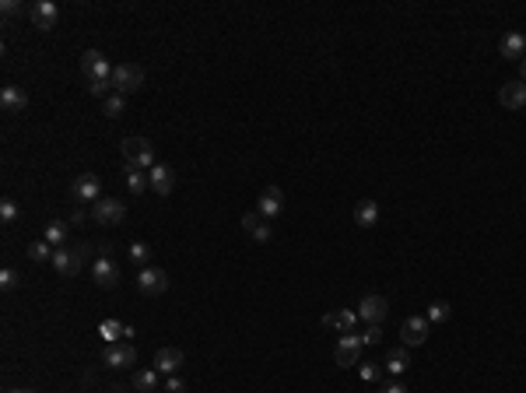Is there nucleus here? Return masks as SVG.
<instances>
[{
  "instance_id": "cd10ccee",
  "label": "nucleus",
  "mask_w": 526,
  "mask_h": 393,
  "mask_svg": "<svg viewBox=\"0 0 526 393\" xmlns=\"http://www.w3.org/2000/svg\"><path fill=\"white\" fill-rule=\"evenodd\" d=\"M123 109H126V98H123V95H116V91H113V95L102 102V113H106L109 120H120Z\"/></svg>"
},
{
  "instance_id": "20e7f679",
  "label": "nucleus",
  "mask_w": 526,
  "mask_h": 393,
  "mask_svg": "<svg viewBox=\"0 0 526 393\" xmlns=\"http://www.w3.org/2000/svg\"><path fill=\"white\" fill-rule=\"evenodd\" d=\"M84 253H88V246H60V250H53V260H49V263L56 267V274L74 277V274L81 270Z\"/></svg>"
},
{
  "instance_id": "a878e982",
  "label": "nucleus",
  "mask_w": 526,
  "mask_h": 393,
  "mask_svg": "<svg viewBox=\"0 0 526 393\" xmlns=\"http://www.w3.org/2000/svg\"><path fill=\"white\" fill-rule=\"evenodd\" d=\"M123 330H126V327H123L120 320H102V323H98V337H102L106 344H123Z\"/></svg>"
},
{
  "instance_id": "ddd939ff",
  "label": "nucleus",
  "mask_w": 526,
  "mask_h": 393,
  "mask_svg": "<svg viewBox=\"0 0 526 393\" xmlns=\"http://www.w3.org/2000/svg\"><path fill=\"white\" fill-rule=\"evenodd\" d=\"M386 312H390L386 295H365L362 302H358V320H365V323H383Z\"/></svg>"
},
{
  "instance_id": "9d476101",
  "label": "nucleus",
  "mask_w": 526,
  "mask_h": 393,
  "mask_svg": "<svg viewBox=\"0 0 526 393\" xmlns=\"http://www.w3.org/2000/svg\"><path fill=\"white\" fill-rule=\"evenodd\" d=\"M102 362L109 369H130V365H137V348L133 344H106Z\"/></svg>"
},
{
  "instance_id": "7ed1b4c3",
  "label": "nucleus",
  "mask_w": 526,
  "mask_h": 393,
  "mask_svg": "<svg viewBox=\"0 0 526 393\" xmlns=\"http://www.w3.org/2000/svg\"><path fill=\"white\" fill-rule=\"evenodd\" d=\"M81 71L84 78H88V85L91 81H113V63L106 60V53H98V49H84L81 53Z\"/></svg>"
},
{
  "instance_id": "7c9ffc66",
  "label": "nucleus",
  "mask_w": 526,
  "mask_h": 393,
  "mask_svg": "<svg viewBox=\"0 0 526 393\" xmlns=\"http://www.w3.org/2000/svg\"><path fill=\"white\" fill-rule=\"evenodd\" d=\"M130 260L141 263V267H148V260H151V246H148V243H130Z\"/></svg>"
},
{
  "instance_id": "2f4dec72",
  "label": "nucleus",
  "mask_w": 526,
  "mask_h": 393,
  "mask_svg": "<svg viewBox=\"0 0 526 393\" xmlns=\"http://www.w3.org/2000/svg\"><path fill=\"white\" fill-rule=\"evenodd\" d=\"M0 218L7 221V225H11V221H18V218H21V211H18V204H14L11 197H4V200H0Z\"/></svg>"
},
{
  "instance_id": "72a5a7b5",
  "label": "nucleus",
  "mask_w": 526,
  "mask_h": 393,
  "mask_svg": "<svg viewBox=\"0 0 526 393\" xmlns=\"http://www.w3.org/2000/svg\"><path fill=\"white\" fill-rule=\"evenodd\" d=\"M88 91H91L95 98H102V102H106V98L113 95V81H91V85H88Z\"/></svg>"
},
{
  "instance_id": "f257e3e1",
  "label": "nucleus",
  "mask_w": 526,
  "mask_h": 393,
  "mask_svg": "<svg viewBox=\"0 0 526 393\" xmlns=\"http://www.w3.org/2000/svg\"><path fill=\"white\" fill-rule=\"evenodd\" d=\"M120 151H123V158H126L130 169H148V173H151V169L158 165V162H155V148H151L148 137H123Z\"/></svg>"
},
{
  "instance_id": "4468645a",
  "label": "nucleus",
  "mask_w": 526,
  "mask_h": 393,
  "mask_svg": "<svg viewBox=\"0 0 526 393\" xmlns=\"http://www.w3.org/2000/svg\"><path fill=\"white\" fill-rule=\"evenodd\" d=\"M91 277H95L98 288H116L120 285V267L109 260V257H98L95 267H91Z\"/></svg>"
},
{
  "instance_id": "f3484780",
  "label": "nucleus",
  "mask_w": 526,
  "mask_h": 393,
  "mask_svg": "<svg viewBox=\"0 0 526 393\" xmlns=\"http://www.w3.org/2000/svg\"><path fill=\"white\" fill-rule=\"evenodd\" d=\"M498 102H502L505 109H523L526 106V85L523 81H505V85L498 88Z\"/></svg>"
},
{
  "instance_id": "6e6552de",
  "label": "nucleus",
  "mask_w": 526,
  "mask_h": 393,
  "mask_svg": "<svg viewBox=\"0 0 526 393\" xmlns=\"http://www.w3.org/2000/svg\"><path fill=\"white\" fill-rule=\"evenodd\" d=\"M137 288L144 292V295H162L165 288H168V274H165L162 267H141V274H137Z\"/></svg>"
},
{
  "instance_id": "bb28decb",
  "label": "nucleus",
  "mask_w": 526,
  "mask_h": 393,
  "mask_svg": "<svg viewBox=\"0 0 526 393\" xmlns=\"http://www.w3.org/2000/svg\"><path fill=\"white\" fill-rule=\"evenodd\" d=\"M126 190H130L133 197H141L144 190H151V179L144 175V169H130V165H126Z\"/></svg>"
},
{
  "instance_id": "a19ab883",
  "label": "nucleus",
  "mask_w": 526,
  "mask_h": 393,
  "mask_svg": "<svg viewBox=\"0 0 526 393\" xmlns=\"http://www.w3.org/2000/svg\"><path fill=\"white\" fill-rule=\"evenodd\" d=\"M520 81H523V85H526V56H523V60H520Z\"/></svg>"
},
{
  "instance_id": "393cba45",
  "label": "nucleus",
  "mask_w": 526,
  "mask_h": 393,
  "mask_svg": "<svg viewBox=\"0 0 526 393\" xmlns=\"http://www.w3.org/2000/svg\"><path fill=\"white\" fill-rule=\"evenodd\" d=\"M158 369H141V372H133V390L137 393H155L158 390Z\"/></svg>"
},
{
  "instance_id": "4c0bfd02",
  "label": "nucleus",
  "mask_w": 526,
  "mask_h": 393,
  "mask_svg": "<svg viewBox=\"0 0 526 393\" xmlns=\"http://www.w3.org/2000/svg\"><path fill=\"white\" fill-rule=\"evenodd\" d=\"M0 11H4V18H14V14H21V4L18 0H0Z\"/></svg>"
},
{
  "instance_id": "c9c22d12",
  "label": "nucleus",
  "mask_w": 526,
  "mask_h": 393,
  "mask_svg": "<svg viewBox=\"0 0 526 393\" xmlns=\"http://www.w3.org/2000/svg\"><path fill=\"white\" fill-rule=\"evenodd\" d=\"M379 376H383V365H375V362H365V365H362V379H365V383H375Z\"/></svg>"
},
{
  "instance_id": "b1692460",
  "label": "nucleus",
  "mask_w": 526,
  "mask_h": 393,
  "mask_svg": "<svg viewBox=\"0 0 526 393\" xmlns=\"http://www.w3.org/2000/svg\"><path fill=\"white\" fill-rule=\"evenodd\" d=\"M67 235H71V221H49L42 239H46L53 250H60V246H67Z\"/></svg>"
},
{
  "instance_id": "dca6fc26",
  "label": "nucleus",
  "mask_w": 526,
  "mask_h": 393,
  "mask_svg": "<svg viewBox=\"0 0 526 393\" xmlns=\"http://www.w3.org/2000/svg\"><path fill=\"white\" fill-rule=\"evenodd\" d=\"M148 179H151V190H155L158 197H168V193L176 190V173H172V165H165V162H158V165L148 173Z\"/></svg>"
},
{
  "instance_id": "473e14b6",
  "label": "nucleus",
  "mask_w": 526,
  "mask_h": 393,
  "mask_svg": "<svg viewBox=\"0 0 526 393\" xmlns=\"http://www.w3.org/2000/svg\"><path fill=\"white\" fill-rule=\"evenodd\" d=\"M18 285H21L18 270H14V267H4V270H0V288H4V292H11V288H18Z\"/></svg>"
},
{
  "instance_id": "1a4fd4ad",
  "label": "nucleus",
  "mask_w": 526,
  "mask_h": 393,
  "mask_svg": "<svg viewBox=\"0 0 526 393\" xmlns=\"http://www.w3.org/2000/svg\"><path fill=\"white\" fill-rule=\"evenodd\" d=\"M29 18H32L36 29L49 32V29H56V21H60V7H56L53 0H39V4L29 7Z\"/></svg>"
},
{
  "instance_id": "aec40b11",
  "label": "nucleus",
  "mask_w": 526,
  "mask_h": 393,
  "mask_svg": "<svg viewBox=\"0 0 526 393\" xmlns=\"http://www.w3.org/2000/svg\"><path fill=\"white\" fill-rule=\"evenodd\" d=\"M498 53H502L505 60H523L526 56V36L523 32H505L502 43H498Z\"/></svg>"
},
{
  "instance_id": "c85d7f7f",
  "label": "nucleus",
  "mask_w": 526,
  "mask_h": 393,
  "mask_svg": "<svg viewBox=\"0 0 526 393\" xmlns=\"http://www.w3.org/2000/svg\"><path fill=\"white\" fill-rule=\"evenodd\" d=\"M29 260H32V263H46V260H53V246H49L46 239H39V243H32V246H29Z\"/></svg>"
},
{
  "instance_id": "ea45409f",
  "label": "nucleus",
  "mask_w": 526,
  "mask_h": 393,
  "mask_svg": "<svg viewBox=\"0 0 526 393\" xmlns=\"http://www.w3.org/2000/svg\"><path fill=\"white\" fill-rule=\"evenodd\" d=\"M81 221H84V211H81V208H78V211L71 215V225H81Z\"/></svg>"
},
{
  "instance_id": "58836bf2",
  "label": "nucleus",
  "mask_w": 526,
  "mask_h": 393,
  "mask_svg": "<svg viewBox=\"0 0 526 393\" xmlns=\"http://www.w3.org/2000/svg\"><path fill=\"white\" fill-rule=\"evenodd\" d=\"M383 393H407V387H404V383H390Z\"/></svg>"
},
{
  "instance_id": "4be33fe9",
  "label": "nucleus",
  "mask_w": 526,
  "mask_h": 393,
  "mask_svg": "<svg viewBox=\"0 0 526 393\" xmlns=\"http://www.w3.org/2000/svg\"><path fill=\"white\" fill-rule=\"evenodd\" d=\"M355 221H358V228L379 225V200H372V197L358 200V204H355Z\"/></svg>"
},
{
  "instance_id": "f8f14e48",
  "label": "nucleus",
  "mask_w": 526,
  "mask_h": 393,
  "mask_svg": "<svg viewBox=\"0 0 526 393\" xmlns=\"http://www.w3.org/2000/svg\"><path fill=\"white\" fill-rule=\"evenodd\" d=\"M256 211H260L267 221L278 218V215L284 211V190L281 186H267V190L260 193V200H256Z\"/></svg>"
},
{
  "instance_id": "f704fd0d",
  "label": "nucleus",
  "mask_w": 526,
  "mask_h": 393,
  "mask_svg": "<svg viewBox=\"0 0 526 393\" xmlns=\"http://www.w3.org/2000/svg\"><path fill=\"white\" fill-rule=\"evenodd\" d=\"M383 341V330H379V323H368V330L362 334V344L368 348V344H379Z\"/></svg>"
},
{
  "instance_id": "37998d69",
  "label": "nucleus",
  "mask_w": 526,
  "mask_h": 393,
  "mask_svg": "<svg viewBox=\"0 0 526 393\" xmlns=\"http://www.w3.org/2000/svg\"><path fill=\"white\" fill-rule=\"evenodd\" d=\"M113 393H123V390H113Z\"/></svg>"
},
{
  "instance_id": "2eb2a0df",
  "label": "nucleus",
  "mask_w": 526,
  "mask_h": 393,
  "mask_svg": "<svg viewBox=\"0 0 526 393\" xmlns=\"http://www.w3.org/2000/svg\"><path fill=\"white\" fill-rule=\"evenodd\" d=\"M243 228L256 239V243H270V235H274V228H270V221L263 218L260 211H246L243 215Z\"/></svg>"
},
{
  "instance_id": "39448f33",
  "label": "nucleus",
  "mask_w": 526,
  "mask_h": 393,
  "mask_svg": "<svg viewBox=\"0 0 526 393\" xmlns=\"http://www.w3.org/2000/svg\"><path fill=\"white\" fill-rule=\"evenodd\" d=\"M362 334H344L340 341H337V348H333V362L340 365V369H351V365H358V358H362Z\"/></svg>"
},
{
  "instance_id": "0eeeda50",
  "label": "nucleus",
  "mask_w": 526,
  "mask_h": 393,
  "mask_svg": "<svg viewBox=\"0 0 526 393\" xmlns=\"http://www.w3.org/2000/svg\"><path fill=\"white\" fill-rule=\"evenodd\" d=\"M428 330H432V323H428L425 316H407L404 323H400V341H404V348L425 344V341H428Z\"/></svg>"
},
{
  "instance_id": "5701e85b",
  "label": "nucleus",
  "mask_w": 526,
  "mask_h": 393,
  "mask_svg": "<svg viewBox=\"0 0 526 393\" xmlns=\"http://www.w3.org/2000/svg\"><path fill=\"white\" fill-rule=\"evenodd\" d=\"M383 369H386L390 376H404L407 369H410V354H407V348H390V351H386Z\"/></svg>"
},
{
  "instance_id": "a211bd4d",
  "label": "nucleus",
  "mask_w": 526,
  "mask_h": 393,
  "mask_svg": "<svg viewBox=\"0 0 526 393\" xmlns=\"http://www.w3.org/2000/svg\"><path fill=\"white\" fill-rule=\"evenodd\" d=\"M355 323H358V312L355 309H337V312H326L323 316L326 330H340V334H351Z\"/></svg>"
},
{
  "instance_id": "6ab92c4d",
  "label": "nucleus",
  "mask_w": 526,
  "mask_h": 393,
  "mask_svg": "<svg viewBox=\"0 0 526 393\" xmlns=\"http://www.w3.org/2000/svg\"><path fill=\"white\" fill-rule=\"evenodd\" d=\"M183 362H186V354L179 348H158V354H155V369H158L162 376H176Z\"/></svg>"
},
{
  "instance_id": "412c9836",
  "label": "nucleus",
  "mask_w": 526,
  "mask_h": 393,
  "mask_svg": "<svg viewBox=\"0 0 526 393\" xmlns=\"http://www.w3.org/2000/svg\"><path fill=\"white\" fill-rule=\"evenodd\" d=\"M0 106H4V113H21V109L29 106V95H25L18 85H4V91H0Z\"/></svg>"
},
{
  "instance_id": "423d86ee",
  "label": "nucleus",
  "mask_w": 526,
  "mask_h": 393,
  "mask_svg": "<svg viewBox=\"0 0 526 393\" xmlns=\"http://www.w3.org/2000/svg\"><path fill=\"white\" fill-rule=\"evenodd\" d=\"M91 218L98 221V225H120L126 218V204L116 200V197H102V200L91 204Z\"/></svg>"
},
{
  "instance_id": "9b49d317",
  "label": "nucleus",
  "mask_w": 526,
  "mask_h": 393,
  "mask_svg": "<svg viewBox=\"0 0 526 393\" xmlns=\"http://www.w3.org/2000/svg\"><path fill=\"white\" fill-rule=\"evenodd\" d=\"M74 197L81 200V204H95V200H102V183H98V175L95 173H81L74 179Z\"/></svg>"
},
{
  "instance_id": "79ce46f5",
  "label": "nucleus",
  "mask_w": 526,
  "mask_h": 393,
  "mask_svg": "<svg viewBox=\"0 0 526 393\" xmlns=\"http://www.w3.org/2000/svg\"><path fill=\"white\" fill-rule=\"evenodd\" d=\"M7 393H36V390H29V387H25V390H21V387H14V390H7Z\"/></svg>"
},
{
  "instance_id": "f03ea898",
  "label": "nucleus",
  "mask_w": 526,
  "mask_h": 393,
  "mask_svg": "<svg viewBox=\"0 0 526 393\" xmlns=\"http://www.w3.org/2000/svg\"><path fill=\"white\" fill-rule=\"evenodd\" d=\"M141 88H144V71L137 63H116V71H113V91L126 98V95L141 91Z\"/></svg>"
},
{
  "instance_id": "e433bc0d",
  "label": "nucleus",
  "mask_w": 526,
  "mask_h": 393,
  "mask_svg": "<svg viewBox=\"0 0 526 393\" xmlns=\"http://www.w3.org/2000/svg\"><path fill=\"white\" fill-rule=\"evenodd\" d=\"M165 393H186V379H179V376H168V379H165Z\"/></svg>"
},
{
  "instance_id": "c756f323",
  "label": "nucleus",
  "mask_w": 526,
  "mask_h": 393,
  "mask_svg": "<svg viewBox=\"0 0 526 393\" xmlns=\"http://www.w3.org/2000/svg\"><path fill=\"white\" fill-rule=\"evenodd\" d=\"M449 312H452L449 302H432L428 312H425V320H428V323H445V320H449Z\"/></svg>"
}]
</instances>
